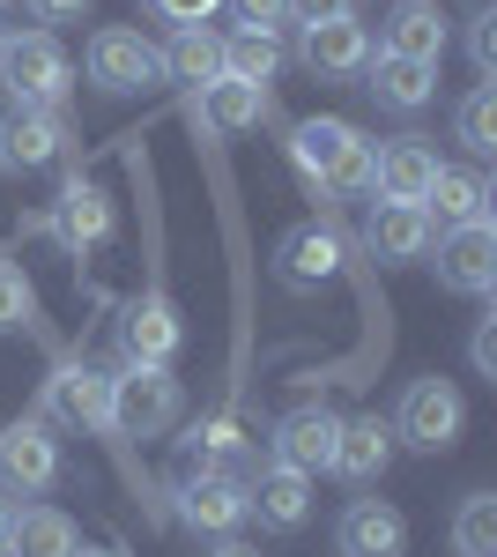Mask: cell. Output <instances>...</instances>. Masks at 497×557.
<instances>
[{
  "label": "cell",
  "instance_id": "cell-1",
  "mask_svg": "<svg viewBox=\"0 0 497 557\" xmlns=\"http://www.w3.org/2000/svg\"><path fill=\"white\" fill-rule=\"evenodd\" d=\"M372 149L349 120H297L290 127V157L297 172L312 178L320 194H372Z\"/></svg>",
  "mask_w": 497,
  "mask_h": 557
},
{
  "label": "cell",
  "instance_id": "cell-2",
  "mask_svg": "<svg viewBox=\"0 0 497 557\" xmlns=\"http://www.w3.org/2000/svg\"><path fill=\"white\" fill-rule=\"evenodd\" d=\"M67 45L52 30H8L0 45V89H8V112H60L67 104Z\"/></svg>",
  "mask_w": 497,
  "mask_h": 557
},
{
  "label": "cell",
  "instance_id": "cell-3",
  "mask_svg": "<svg viewBox=\"0 0 497 557\" xmlns=\"http://www.w3.org/2000/svg\"><path fill=\"white\" fill-rule=\"evenodd\" d=\"M186 417V386L171 364H126L112 380V438H164Z\"/></svg>",
  "mask_w": 497,
  "mask_h": 557
},
{
  "label": "cell",
  "instance_id": "cell-4",
  "mask_svg": "<svg viewBox=\"0 0 497 557\" xmlns=\"http://www.w3.org/2000/svg\"><path fill=\"white\" fill-rule=\"evenodd\" d=\"M468 424V401L446 372H423V380L401 386V409H394V446H415V454H446Z\"/></svg>",
  "mask_w": 497,
  "mask_h": 557
},
{
  "label": "cell",
  "instance_id": "cell-5",
  "mask_svg": "<svg viewBox=\"0 0 497 557\" xmlns=\"http://www.w3.org/2000/svg\"><path fill=\"white\" fill-rule=\"evenodd\" d=\"M83 67H89V83L104 89V97H134V89L164 83V67H157V45L141 38L134 23H104V30H89Z\"/></svg>",
  "mask_w": 497,
  "mask_h": 557
},
{
  "label": "cell",
  "instance_id": "cell-6",
  "mask_svg": "<svg viewBox=\"0 0 497 557\" xmlns=\"http://www.w3.org/2000/svg\"><path fill=\"white\" fill-rule=\"evenodd\" d=\"M45 424H75L112 438V380L89 372L83 357H52V380H45Z\"/></svg>",
  "mask_w": 497,
  "mask_h": 557
},
{
  "label": "cell",
  "instance_id": "cell-7",
  "mask_svg": "<svg viewBox=\"0 0 497 557\" xmlns=\"http://www.w3.org/2000/svg\"><path fill=\"white\" fill-rule=\"evenodd\" d=\"M438 246V290H453V298H490L497 290V223H453L446 238H431Z\"/></svg>",
  "mask_w": 497,
  "mask_h": 557
},
{
  "label": "cell",
  "instance_id": "cell-8",
  "mask_svg": "<svg viewBox=\"0 0 497 557\" xmlns=\"http://www.w3.org/2000/svg\"><path fill=\"white\" fill-rule=\"evenodd\" d=\"M60 483V438L45 417H15V424H0V491H23V498H38Z\"/></svg>",
  "mask_w": 497,
  "mask_h": 557
},
{
  "label": "cell",
  "instance_id": "cell-9",
  "mask_svg": "<svg viewBox=\"0 0 497 557\" xmlns=\"http://www.w3.org/2000/svg\"><path fill=\"white\" fill-rule=\"evenodd\" d=\"M297 67L320 75V83L364 75V67H372V30H364V15H349V23H297Z\"/></svg>",
  "mask_w": 497,
  "mask_h": 557
},
{
  "label": "cell",
  "instance_id": "cell-10",
  "mask_svg": "<svg viewBox=\"0 0 497 557\" xmlns=\"http://www.w3.org/2000/svg\"><path fill=\"white\" fill-rule=\"evenodd\" d=\"M45 223H52V238H60L67 253H97V246L112 238V194H104L97 178L75 172L67 186H60V201H52Z\"/></svg>",
  "mask_w": 497,
  "mask_h": 557
},
{
  "label": "cell",
  "instance_id": "cell-11",
  "mask_svg": "<svg viewBox=\"0 0 497 557\" xmlns=\"http://www.w3.org/2000/svg\"><path fill=\"white\" fill-rule=\"evenodd\" d=\"M120 343H126V364H171V357H178L186 327H178V305L164 298V283H149L141 298L126 305Z\"/></svg>",
  "mask_w": 497,
  "mask_h": 557
},
{
  "label": "cell",
  "instance_id": "cell-12",
  "mask_svg": "<svg viewBox=\"0 0 497 557\" xmlns=\"http://www.w3.org/2000/svg\"><path fill=\"white\" fill-rule=\"evenodd\" d=\"M431 178H438V149L423 134H394L386 149H372V194L378 201H415L423 209Z\"/></svg>",
  "mask_w": 497,
  "mask_h": 557
},
{
  "label": "cell",
  "instance_id": "cell-13",
  "mask_svg": "<svg viewBox=\"0 0 497 557\" xmlns=\"http://www.w3.org/2000/svg\"><path fill=\"white\" fill-rule=\"evenodd\" d=\"M334 550L341 557H401L409 550V520L386 498H349L334 520Z\"/></svg>",
  "mask_w": 497,
  "mask_h": 557
},
{
  "label": "cell",
  "instance_id": "cell-14",
  "mask_svg": "<svg viewBox=\"0 0 497 557\" xmlns=\"http://www.w3.org/2000/svg\"><path fill=\"white\" fill-rule=\"evenodd\" d=\"M378 52L438 67V60H446V8H438V0H394L386 23H378Z\"/></svg>",
  "mask_w": 497,
  "mask_h": 557
},
{
  "label": "cell",
  "instance_id": "cell-15",
  "mask_svg": "<svg viewBox=\"0 0 497 557\" xmlns=\"http://www.w3.org/2000/svg\"><path fill=\"white\" fill-rule=\"evenodd\" d=\"M246 520L275 528V535L305 528V520H312V475H297V469H283V461H268V469L246 483Z\"/></svg>",
  "mask_w": 497,
  "mask_h": 557
},
{
  "label": "cell",
  "instance_id": "cell-16",
  "mask_svg": "<svg viewBox=\"0 0 497 557\" xmlns=\"http://www.w3.org/2000/svg\"><path fill=\"white\" fill-rule=\"evenodd\" d=\"M67 149V112H8L0 120V172H45Z\"/></svg>",
  "mask_w": 497,
  "mask_h": 557
},
{
  "label": "cell",
  "instance_id": "cell-17",
  "mask_svg": "<svg viewBox=\"0 0 497 557\" xmlns=\"http://www.w3.org/2000/svg\"><path fill=\"white\" fill-rule=\"evenodd\" d=\"M334 438H341V417L334 409H290L283 424H275V461L283 469H297V475H320V469H334Z\"/></svg>",
  "mask_w": 497,
  "mask_h": 557
},
{
  "label": "cell",
  "instance_id": "cell-18",
  "mask_svg": "<svg viewBox=\"0 0 497 557\" xmlns=\"http://www.w3.org/2000/svg\"><path fill=\"white\" fill-rule=\"evenodd\" d=\"M394 469V424L386 417H341V438H334V475L372 491L378 475Z\"/></svg>",
  "mask_w": 497,
  "mask_h": 557
},
{
  "label": "cell",
  "instance_id": "cell-19",
  "mask_svg": "<svg viewBox=\"0 0 497 557\" xmlns=\"http://www.w3.org/2000/svg\"><path fill=\"white\" fill-rule=\"evenodd\" d=\"M334 268H341L334 231H320V223H297V231H283V246H275V275H283V290L312 298L320 283H334Z\"/></svg>",
  "mask_w": 497,
  "mask_h": 557
},
{
  "label": "cell",
  "instance_id": "cell-20",
  "mask_svg": "<svg viewBox=\"0 0 497 557\" xmlns=\"http://www.w3.org/2000/svg\"><path fill=\"white\" fill-rule=\"evenodd\" d=\"M178 520L186 528H201V535H231L238 520H246V483L238 475H186L178 483Z\"/></svg>",
  "mask_w": 497,
  "mask_h": 557
},
{
  "label": "cell",
  "instance_id": "cell-21",
  "mask_svg": "<svg viewBox=\"0 0 497 557\" xmlns=\"http://www.w3.org/2000/svg\"><path fill=\"white\" fill-rule=\"evenodd\" d=\"M431 238H438V223H431V209H415V201H378L372 223H364V246H372L378 260H423L431 253Z\"/></svg>",
  "mask_w": 497,
  "mask_h": 557
},
{
  "label": "cell",
  "instance_id": "cell-22",
  "mask_svg": "<svg viewBox=\"0 0 497 557\" xmlns=\"http://www.w3.org/2000/svg\"><path fill=\"white\" fill-rule=\"evenodd\" d=\"M157 67H164V83L178 89H208V83H223V38L215 30H171L164 45H157Z\"/></svg>",
  "mask_w": 497,
  "mask_h": 557
},
{
  "label": "cell",
  "instance_id": "cell-23",
  "mask_svg": "<svg viewBox=\"0 0 497 557\" xmlns=\"http://www.w3.org/2000/svg\"><path fill=\"white\" fill-rule=\"evenodd\" d=\"M372 97L386 112H423L431 97H438V67H423V60H394V52H372Z\"/></svg>",
  "mask_w": 497,
  "mask_h": 557
},
{
  "label": "cell",
  "instance_id": "cell-24",
  "mask_svg": "<svg viewBox=\"0 0 497 557\" xmlns=\"http://www.w3.org/2000/svg\"><path fill=\"white\" fill-rule=\"evenodd\" d=\"M75 550H83V535L60 506H23L8 520V557H75Z\"/></svg>",
  "mask_w": 497,
  "mask_h": 557
},
{
  "label": "cell",
  "instance_id": "cell-25",
  "mask_svg": "<svg viewBox=\"0 0 497 557\" xmlns=\"http://www.w3.org/2000/svg\"><path fill=\"white\" fill-rule=\"evenodd\" d=\"M423 209H431V223H446V231H453V223H483V215H490V178L438 164L431 194H423Z\"/></svg>",
  "mask_w": 497,
  "mask_h": 557
},
{
  "label": "cell",
  "instance_id": "cell-26",
  "mask_svg": "<svg viewBox=\"0 0 497 557\" xmlns=\"http://www.w3.org/2000/svg\"><path fill=\"white\" fill-rule=\"evenodd\" d=\"M194 112H201V127L208 134H246V127H260V112H268V89H252V83H208V89H194Z\"/></svg>",
  "mask_w": 497,
  "mask_h": 557
},
{
  "label": "cell",
  "instance_id": "cell-27",
  "mask_svg": "<svg viewBox=\"0 0 497 557\" xmlns=\"http://www.w3.org/2000/svg\"><path fill=\"white\" fill-rule=\"evenodd\" d=\"M275 67H283V38H260V30H231V38H223V75H231V83L268 89Z\"/></svg>",
  "mask_w": 497,
  "mask_h": 557
},
{
  "label": "cell",
  "instance_id": "cell-28",
  "mask_svg": "<svg viewBox=\"0 0 497 557\" xmlns=\"http://www.w3.org/2000/svg\"><path fill=\"white\" fill-rule=\"evenodd\" d=\"M453 134H460V149H468L475 164H490V157H497V83H475L468 97H460Z\"/></svg>",
  "mask_w": 497,
  "mask_h": 557
},
{
  "label": "cell",
  "instance_id": "cell-29",
  "mask_svg": "<svg viewBox=\"0 0 497 557\" xmlns=\"http://www.w3.org/2000/svg\"><path fill=\"white\" fill-rule=\"evenodd\" d=\"M453 550L460 557H497V491H468V498H460Z\"/></svg>",
  "mask_w": 497,
  "mask_h": 557
},
{
  "label": "cell",
  "instance_id": "cell-30",
  "mask_svg": "<svg viewBox=\"0 0 497 557\" xmlns=\"http://www.w3.org/2000/svg\"><path fill=\"white\" fill-rule=\"evenodd\" d=\"M38 320V290H30V275L15 268V260L0 253V335H15V327H30Z\"/></svg>",
  "mask_w": 497,
  "mask_h": 557
},
{
  "label": "cell",
  "instance_id": "cell-31",
  "mask_svg": "<svg viewBox=\"0 0 497 557\" xmlns=\"http://www.w3.org/2000/svg\"><path fill=\"white\" fill-rule=\"evenodd\" d=\"M223 8H238V30H260V38L290 30V0H223Z\"/></svg>",
  "mask_w": 497,
  "mask_h": 557
},
{
  "label": "cell",
  "instance_id": "cell-32",
  "mask_svg": "<svg viewBox=\"0 0 497 557\" xmlns=\"http://www.w3.org/2000/svg\"><path fill=\"white\" fill-rule=\"evenodd\" d=\"M468 60H475L483 83L497 75V8H475V15H468Z\"/></svg>",
  "mask_w": 497,
  "mask_h": 557
},
{
  "label": "cell",
  "instance_id": "cell-33",
  "mask_svg": "<svg viewBox=\"0 0 497 557\" xmlns=\"http://www.w3.org/2000/svg\"><path fill=\"white\" fill-rule=\"evenodd\" d=\"M141 8H149L164 30H201V23L215 15V8H223V0H141Z\"/></svg>",
  "mask_w": 497,
  "mask_h": 557
},
{
  "label": "cell",
  "instance_id": "cell-34",
  "mask_svg": "<svg viewBox=\"0 0 497 557\" xmlns=\"http://www.w3.org/2000/svg\"><path fill=\"white\" fill-rule=\"evenodd\" d=\"M364 15V0H290V30L297 23H349Z\"/></svg>",
  "mask_w": 497,
  "mask_h": 557
},
{
  "label": "cell",
  "instance_id": "cell-35",
  "mask_svg": "<svg viewBox=\"0 0 497 557\" xmlns=\"http://www.w3.org/2000/svg\"><path fill=\"white\" fill-rule=\"evenodd\" d=\"M468 357H475V372H483V380H497V312H483V320H475Z\"/></svg>",
  "mask_w": 497,
  "mask_h": 557
},
{
  "label": "cell",
  "instance_id": "cell-36",
  "mask_svg": "<svg viewBox=\"0 0 497 557\" xmlns=\"http://www.w3.org/2000/svg\"><path fill=\"white\" fill-rule=\"evenodd\" d=\"M97 0H30V15H38V30H52V23H83Z\"/></svg>",
  "mask_w": 497,
  "mask_h": 557
},
{
  "label": "cell",
  "instance_id": "cell-37",
  "mask_svg": "<svg viewBox=\"0 0 497 557\" xmlns=\"http://www.w3.org/2000/svg\"><path fill=\"white\" fill-rule=\"evenodd\" d=\"M208 557H260V550H252V543H238V535H223V543H215Z\"/></svg>",
  "mask_w": 497,
  "mask_h": 557
},
{
  "label": "cell",
  "instance_id": "cell-38",
  "mask_svg": "<svg viewBox=\"0 0 497 557\" xmlns=\"http://www.w3.org/2000/svg\"><path fill=\"white\" fill-rule=\"evenodd\" d=\"M8 520H15V506H8V498H0V550H8Z\"/></svg>",
  "mask_w": 497,
  "mask_h": 557
},
{
  "label": "cell",
  "instance_id": "cell-39",
  "mask_svg": "<svg viewBox=\"0 0 497 557\" xmlns=\"http://www.w3.org/2000/svg\"><path fill=\"white\" fill-rule=\"evenodd\" d=\"M75 557H126V550H120V543H104V550H75Z\"/></svg>",
  "mask_w": 497,
  "mask_h": 557
},
{
  "label": "cell",
  "instance_id": "cell-40",
  "mask_svg": "<svg viewBox=\"0 0 497 557\" xmlns=\"http://www.w3.org/2000/svg\"><path fill=\"white\" fill-rule=\"evenodd\" d=\"M8 30H15V23H8V15H0V45H8Z\"/></svg>",
  "mask_w": 497,
  "mask_h": 557
}]
</instances>
